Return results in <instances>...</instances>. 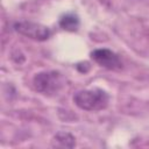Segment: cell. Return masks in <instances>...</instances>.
I'll use <instances>...</instances> for the list:
<instances>
[{
  "label": "cell",
  "mask_w": 149,
  "mask_h": 149,
  "mask_svg": "<svg viewBox=\"0 0 149 149\" xmlns=\"http://www.w3.org/2000/svg\"><path fill=\"white\" fill-rule=\"evenodd\" d=\"M73 102L80 109L87 112H98L105 109L108 106L109 95L106 91L97 87L90 90H80L74 93Z\"/></svg>",
  "instance_id": "6da1fadb"
},
{
  "label": "cell",
  "mask_w": 149,
  "mask_h": 149,
  "mask_svg": "<svg viewBox=\"0 0 149 149\" xmlns=\"http://www.w3.org/2000/svg\"><path fill=\"white\" fill-rule=\"evenodd\" d=\"M65 85V77L56 70L41 71L33 78V86L35 91L44 95L57 94Z\"/></svg>",
  "instance_id": "7a4b0ae2"
},
{
  "label": "cell",
  "mask_w": 149,
  "mask_h": 149,
  "mask_svg": "<svg viewBox=\"0 0 149 149\" xmlns=\"http://www.w3.org/2000/svg\"><path fill=\"white\" fill-rule=\"evenodd\" d=\"M13 29L17 34L35 41H47L51 36L49 27L31 21H17L13 24Z\"/></svg>",
  "instance_id": "3957f363"
},
{
  "label": "cell",
  "mask_w": 149,
  "mask_h": 149,
  "mask_svg": "<svg viewBox=\"0 0 149 149\" xmlns=\"http://www.w3.org/2000/svg\"><path fill=\"white\" fill-rule=\"evenodd\" d=\"M91 58L100 66L107 70H120L122 69L121 58L112 50L107 48L94 49L91 52Z\"/></svg>",
  "instance_id": "277c9868"
},
{
  "label": "cell",
  "mask_w": 149,
  "mask_h": 149,
  "mask_svg": "<svg viewBox=\"0 0 149 149\" xmlns=\"http://www.w3.org/2000/svg\"><path fill=\"white\" fill-rule=\"evenodd\" d=\"M59 27L66 31H77L80 24L79 17L76 13H65L59 17Z\"/></svg>",
  "instance_id": "5b68a950"
},
{
  "label": "cell",
  "mask_w": 149,
  "mask_h": 149,
  "mask_svg": "<svg viewBox=\"0 0 149 149\" xmlns=\"http://www.w3.org/2000/svg\"><path fill=\"white\" fill-rule=\"evenodd\" d=\"M54 147L61 148H73L76 146V137L68 132H58L52 139Z\"/></svg>",
  "instance_id": "8992f818"
}]
</instances>
